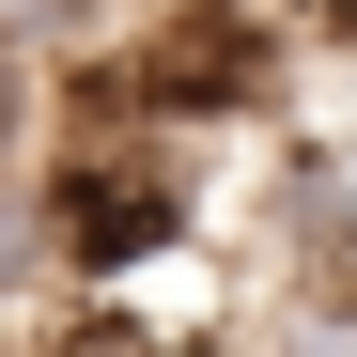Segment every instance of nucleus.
<instances>
[{
	"instance_id": "f257e3e1",
	"label": "nucleus",
	"mask_w": 357,
	"mask_h": 357,
	"mask_svg": "<svg viewBox=\"0 0 357 357\" xmlns=\"http://www.w3.org/2000/svg\"><path fill=\"white\" fill-rule=\"evenodd\" d=\"M187 155L202 140H140V125H78L63 155H47V218H63V280L78 295H125V280H155L202 233Z\"/></svg>"
},
{
	"instance_id": "f03ea898",
	"label": "nucleus",
	"mask_w": 357,
	"mask_h": 357,
	"mask_svg": "<svg viewBox=\"0 0 357 357\" xmlns=\"http://www.w3.org/2000/svg\"><path fill=\"white\" fill-rule=\"evenodd\" d=\"M63 311H78V280H63V218H47V171H0V357H31Z\"/></svg>"
},
{
	"instance_id": "7ed1b4c3",
	"label": "nucleus",
	"mask_w": 357,
	"mask_h": 357,
	"mask_svg": "<svg viewBox=\"0 0 357 357\" xmlns=\"http://www.w3.org/2000/svg\"><path fill=\"white\" fill-rule=\"evenodd\" d=\"M249 357H357V264H295L249 311Z\"/></svg>"
},
{
	"instance_id": "20e7f679",
	"label": "nucleus",
	"mask_w": 357,
	"mask_h": 357,
	"mask_svg": "<svg viewBox=\"0 0 357 357\" xmlns=\"http://www.w3.org/2000/svg\"><path fill=\"white\" fill-rule=\"evenodd\" d=\"M0 31H16V47H63V63H93V47L125 31V0H0Z\"/></svg>"
},
{
	"instance_id": "39448f33",
	"label": "nucleus",
	"mask_w": 357,
	"mask_h": 357,
	"mask_svg": "<svg viewBox=\"0 0 357 357\" xmlns=\"http://www.w3.org/2000/svg\"><path fill=\"white\" fill-rule=\"evenodd\" d=\"M16 125H31V47L0 31V171H16Z\"/></svg>"
},
{
	"instance_id": "423d86ee",
	"label": "nucleus",
	"mask_w": 357,
	"mask_h": 357,
	"mask_svg": "<svg viewBox=\"0 0 357 357\" xmlns=\"http://www.w3.org/2000/svg\"><path fill=\"white\" fill-rule=\"evenodd\" d=\"M295 16V47H357V0H280Z\"/></svg>"
}]
</instances>
